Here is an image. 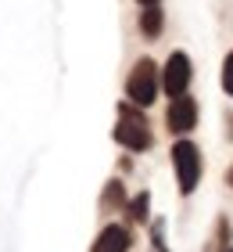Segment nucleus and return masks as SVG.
Returning <instances> with one entry per match:
<instances>
[{"instance_id": "f257e3e1", "label": "nucleus", "mask_w": 233, "mask_h": 252, "mask_svg": "<svg viewBox=\"0 0 233 252\" xmlns=\"http://www.w3.org/2000/svg\"><path fill=\"white\" fill-rule=\"evenodd\" d=\"M126 94H129L133 105H151L158 97V68L151 58H140L133 65L129 79H126Z\"/></svg>"}, {"instance_id": "f03ea898", "label": "nucleus", "mask_w": 233, "mask_h": 252, "mask_svg": "<svg viewBox=\"0 0 233 252\" xmlns=\"http://www.w3.org/2000/svg\"><path fill=\"white\" fill-rule=\"evenodd\" d=\"M115 137H119V144L133 148V152H144V148H151V130H147V119L140 116V112H133L129 105H126L119 112V126H115Z\"/></svg>"}, {"instance_id": "7ed1b4c3", "label": "nucleus", "mask_w": 233, "mask_h": 252, "mask_svg": "<svg viewBox=\"0 0 233 252\" xmlns=\"http://www.w3.org/2000/svg\"><path fill=\"white\" fill-rule=\"evenodd\" d=\"M172 162H176L180 188L183 191H194L197 180H201V152H197L190 141H180L176 148H172Z\"/></svg>"}, {"instance_id": "20e7f679", "label": "nucleus", "mask_w": 233, "mask_h": 252, "mask_svg": "<svg viewBox=\"0 0 233 252\" xmlns=\"http://www.w3.org/2000/svg\"><path fill=\"white\" fill-rule=\"evenodd\" d=\"M161 87H165L169 97H183L186 87H190V58L183 51H176L161 68Z\"/></svg>"}, {"instance_id": "39448f33", "label": "nucleus", "mask_w": 233, "mask_h": 252, "mask_svg": "<svg viewBox=\"0 0 233 252\" xmlns=\"http://www.w3.org/2000/svg\"><path fill=\"white\" fill-rule=\"evenodd\" d=\"M194 123H197V105L190 97H176L169 105V130L172 133H186Z\"/></svg>"}, {"instance_id": "423d86ee", "label": "nucleus", "mask_w": 233, "mask_h": 252, "mask_svg": "<svg viewBox=\"0 0 233 252\" xmlns=\"http://www.w3.org/2000/svg\"><path fill=\"white\" fill-rule=\"evenodd\" d=\"M93 252H129V231L126 227H104L93 242Z\"/></svg>"}, {"instance_id": "0eeeda50", "label": "nucleus", "mask_w": 233, "mask_h": 252, "mask_svg": "<svg viewBox=\"0 0 233 252\" xmlns=\"http://www.w3.org/2000/svg\"><path fill=\"white\" fill-rule=\"evenodd\" d=\"M161 26H165V18H161V11L151 4L144 15H140V29H144V36H158L161 32Z\"/></svg>"}, {"instance_id": "6e6552de", "label": "nucleus", "mask_w": 233, "mask_h": 252, "mask_svg": "<svg viewBox=\"0 0 233 252\" xmlns=\"http://www.w3.org/2000/svg\"><path fill=\"white\" fill-rule=\"evenodd\" d=\"M223 90L233 94V51L226 54V62H223Z\"/></svg>"}, {"instance_id": "1a4fd4ad", "label": "nucleus", "mask_w": 233, "mask_h": 252, "mask_svg": "<svg viewBox=\"0 0 233 252\" xmlns=\"http://www.w3.org/2000/svg\"><path fill=\"white\" fill-rule=\"evenodd\" d=\"M133 216H136V220H144V216H147V194H140V198H136V205H133Z\"/></svg>"}, {"instance_id": "9d476101", "label": "nucleus", "mask_w": 233, "mask_h": 252, "mask_svg": "<svg viewBox=\"0 0 233 252\" xmlns=\"http://www.w3.org/2000/svg\"><path fill=\"white\" fill-rule=\"evenodd\" d=\"M226 180H230V188H233V169H230V173H226Z\"/></svg>"}, {"instance_id": "9b49d317", "label": "nucleus", "mask_w": 233, "mask_h": 252, "mask_svg": "<svg viewBox=\"0 0 233 252\" xmlns=\"http://www.w3.org/2000/svg\"><path fill=\"white\" fill-rule=\"evenodd\" d=\"M140 4H144V7H151V4H155V0H140Z\"/></svg>"}, {"instance_id": "f8f14e48", "label": "nucleus", "mask_w": 233, "mask_h": 252, "mask_svg": "<svg viewBox=\"0 0 233 252\" xmlns=\"http://www.w3.org/2000/svg\"><path fill=\"white\" fill-rule=\"evenodd\" d=\"M226 252H233V249H226Z\"/></svg>"}]
</instances>
